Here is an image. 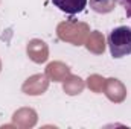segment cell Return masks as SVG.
Returning a JSON list of instances; mask_svg holds the SVG:
<instances>
[{"label":"cell","mask_w":131,"mask_h":129,"mask_svg":"<svg viewBox=\"0 0 131 129\" xmlns=\"http://www.w3.org/2000/svg\"><path fill=\"white\" fill-rule=\"evenodd\" d=\"M117 5V0H90V8L98 14H108Z\"/></svg>","instance_id":"obj_9"},{"label":"cell","mask_w":131,"mask_h":129,"mask_svg":"<svg viewBox=\"0 0 131 129\" xmlns=\"http://www.w3.org/2000/svg\"><path fill=\"white\" fill-rule=\"evenodd\" d=\"M57 32L63 41H69L73 46H81L87 38L89 26L84 23H76V21H64L58 26Z\"/></svg>","instance_id":"obj_2"},{"label":"cell","mask_w":131,"mask_h":129,"mask_svg":"<svg viewBox=\"0 0 131 129\" xmlns=\"http://www.w3.org/2000/svg\"><path fill=\"white\" fill-rule=\"evenodd\" d=\"M89 0H52V3L64 14H79L87 6Z\"/></svg>","instance_id":"obj_5"},{"label":"cell","mask_w":131,"mask_h":129,"mask_svg":"<svg viewBox=\"0 0 131 129\" xmlns=\"http://www.w3.org/2000/svg\"><path fill=\"white\" fill-rule=\"evenodd\" d=\"M63 88H64V91L67 94L75 96V94H79V93L84 90V82H82V79L78 78V76H69L67 79H64Z\"/></svg>","instance_id":"obj_7"},{"label":"cell","mask_w":131,"mask_h":129,"mask_svg":"<svg viewBox=\"0 0 131 129\" xmlns=\"http://www.w3.org/2000/svg\"><path fill=\"white\" fill-rule=\"evenodd\" d=\"M47 85H49V81L44 74H34L25 82L23 91L26 94H31V96L43 94V91L47 88Z\"/></svg>","instance_id":"obj_4"},{"label":"cell","mask_w":131,"mask_h":129,"mask_svg":"<svg viewBox=\"0 0 131 129\" xmlns=\"http://www.w3.org/2000/svg\"><path fill=\"white\" fill-rule=\"evenodd\" d=\"M46 71H47V74L53 81H64L66 76H69V73H70L69 67L61 64V62H52V64H49Z\"/></svg>","instance_id":"obj_8"},{"label":"cell","mask_w":131,"mask_h":129,"mask_svg":"<svg viewBox=\"0 0 131 129\" xmlns=\"http://www.w3.org/2000/svg\"><path fill=\"white\" fill-rule=\"evenodd\" d=\"M87 49L95 52V53H102L105 46H104V36H101V33H98V31L90 35L89 41H87Z\"/></svg>","instance_id":"obj_10"},{"label":"cell","mask_w":131,"mask_h":129,"mask_svg":"<svg viewBox=\"0 0 131 129\" xmlns=\"http://www.w3.org/2000/svg\"><path fill=\"white\" fill-rule=\"evenodd\" d=\"M26 52H28V56L32 59L34 62H38V64L47 61V56H49L47 46H46V43L41 41V40H31V41L28 43Z\"/></svg>","instance_id":"obj_3"},{"label":"cell","mask_w":131,"mask_h":129,"mask_svg":"<svg viewBox=\"0 0 131 129\" xmlns=\"http://www.w3.org/2000/svg\"><path fill=\"white\" fill-rule=\"evenodd\" d=\"M105 94L113 102H122L127 94L124 85L119 82V79H107L105 81Z\"/></svg>","instance_id":"obj_6"},{"label":"cell","mask_w":131,"mask_h":129,"mask_svg":"<svg viewBox=\"0 0 131 129\" xmlns=\"http://www.w3.org/2000/svg\"><path fill=\"white\" fill-rule=\"evenodd\" d=\"M108 47L110 53L114 59H121L131 53V28L119 26L114 28L108 35Z\"/></svg>","instance_id":"obj_1"},{"label":"cell","mask_w":131,"mask_h":129,"mask_svg":"<svg viewBox=\"0 0 131 129\" xmlns=\"http://www.w3.org/2000/svg\"><path fill=\"white\" fill-rule=\"evenodd\" d=\"M121 3H122V6L125 8V14H127V17H130L131 18V0H121Z\"/></svg>","instance_id":"obj_11"}]
</instances>
